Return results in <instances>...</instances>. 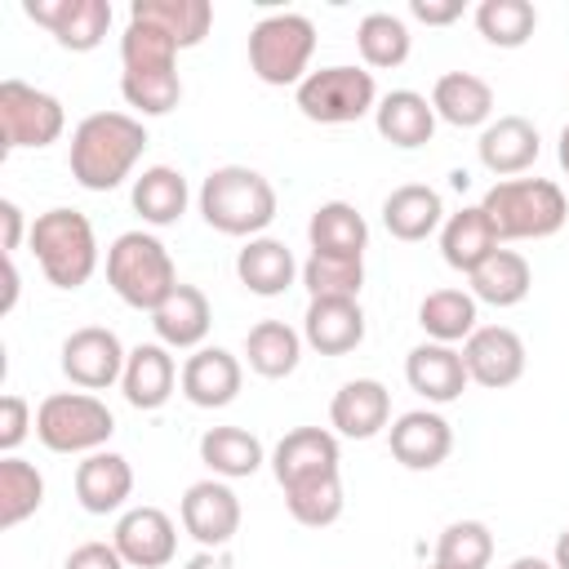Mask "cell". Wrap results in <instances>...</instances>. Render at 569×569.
I'll return each instance as SVG.
<instances>
[{
  "mask_svg": "<svg viewBox=\"0 0 569 569\" xmlns=\"http://www.w3.org/2000/svg\"><path fill=\"white\" fill-rule=\"evenodd\" d=\"M391 458L409 471H436L453 453V427L436 409H409L387 427Z\"/></svg>",
  "mask_w": 569,
  "mask_h": 569,
  "instance_id": "16",
  "label": "cell"
},
{
  "mask_svg": "<svg viewBox=\"0 0 569 569\" xmlns=\"http://www.w3.org/2000/svg\"><path fill=\"white\" fill-rule=\"evenodd\" d=\"M307 240L311 253H338V258H365L369 244V222L356 204L347 200H325L316 204L311 222H307Z\"/></svg>",
  "mask_w": 569,
  "mask_h": 569,
  "instance_id": "33",
  "label": "cell"
},
{
  "mask_svg": "<svg viewBox=\"0 0 569 569\" xmlns=\"http://www.w3.org/2000/svg\"><path fill=\"white\" fill-rule=\"evenodd\" d=\"M467 280H471V298L489 307H520L533 289V271L516 249H493Z\"/></svg>",
  "mask_w": 569,
  "mask_h": 569,
  "instance_id": "35",
  "label": "cell"
},
{
  "mask_svg": "<svg viewBox=\"0 0 569 569\" xmlns=\"http://www.w3.org/2000/svg\"><path fill=\"white\" fill-rule=\"evenodd\" d=\"M284 507H289V516H293L298 525H307V529H329V525L342 516V507H347V498H342V476H338V471H325V476H311V480L289 485V489H284Z\"/></svg>",
  "mask_w": 569,
  "mask_h": 569,
  "instance_id": "40",
  "label": "cell"
},
{
  "mask_svg": "<svg viewBox=\"0 0 569 569\" xmlns=\"http://www.w3.org/2000/svg\"><path fill=\"white\" fill-rule=\"evenodd\" d=\"M391 422V391L378 378H351L329 400V427L347 440H373Z\"/></svg>",
  "mask_w": 569,
  "mask_h": 569,
  "instance_id": "19",
  "label": "cell"
},
{
  "mask_svg": "<svg viewBox=\"0 0 569 569\" xmlns=\"http://www.w3.org/2000/svg\"><path fill=\"white\" fill-rule=\"evenodd\" d=\"M293 102L311 124H356L373 116L378 84H373V71L338 62V67L307 71V80L293 89Z\"/></svg>",
  "mask_w": 569,
  "mask_h": 569,
  "instance_id": "9",
  "label": "cell"
},
{
  "mask_svg": "<svg viewBox=\"0 0 569 569\" xmlns=\"http://www.w3.org/2000/svg\"><path fill=\"white\" fill-rule=\"evenodd\" d=\"M187 569H236V560H231L227 547H200V551L187 560Z\"/></svg>",
  "mask_w": 569,
  "mask_h": 569,
  "instance_id": "48",
  "label": "cell"
},
{
  "mask_svg": "<svg viewBox=\"0 0 569 569\" xmlns=\"http://www.w3.org/2000/svg\"><path fill=\"white\" fill-rule=\"evenodd\" d=\"M302 342L320 356H347L365 342V311L356 298H311L302 316Z\"/></svg>",
  "mask_w": 569,
  "mask_h": 569,
  "instance_id": "22",
  "label": "cell"
},
{
  "mask_svg": "<svg viewBox=\"0 0 569 569\" xmlns=\"http://www.w3.org/2000/svg\"><path fill=\"white\" fill-rule=\"evenodd\" d=\"M373 129H378V138H387L400 151L427 147L436 133V107L418 89H391L373 107Z\"/></svg>",
  "mask_w": 569,
  "mask_h": 569,
  "instance_id": "26",
  "label": "cell"
},
{
  "mask_svg": "<svg viewBox=\"0 0 569 569\" xmlns=\"http://www.w3.org/2000/svg\"><path fill=\"white\" fill-rule=\"evenodd\" d=\"M240 382H244V365L227 347H196L182 360V378H178L182 396L196 409H227L240 396Z\"/></svg>",
  "mask_w": 569,
  "mask_h": 569,
  "instance_id": "17",
  "label": "cell"
},
{
  "mask_svg": "<svg viewBox=\"0 0 569 569\" xmlns=\"http://www.w3.org/2000/svg\"><path fill=\"white\" fill-rule=\"evenodd\" d=\"M178 44L147 27L129 22L120 36V93L138 116H169L182 102V76H178Z\"/></svg>",
  "mask_w": 569,
  "mask_h": 569,
  "instance_id": "2",
  "label": "cell"
},
{
  "mask_svg": "<svg viewBox=\"0 0 569 569\" xmlns=\"http://www.w3.org/2000/svg\"><path fill=\"white\" fill-rule=\"evenodd\" d=\"M271 476L280 489L298 485V480H311V476H325V471H338L342 462V449H338V436L325 431V427H293L280 436V445L271 449Z\"/></svg>",
  "mask_w": 569,
  "mask_h": 569,
  "instance_id": "18",
  "label": "cell"
},
{
  "mask_svg": "<svg viewBox=\"0 0 569 569\" xmlns=\"http://www.w3.org/2000/svg\"><path fill=\"white\" fill-rule=\"evenodd\" d=\"M382 227L391 231V240L418 244L427 236H436L445 227V200L436 187L427 182H405L382 200Z\"/></svg>",
  "mask_w": 569,
  "mask_h": 569,
  "instance_id": "27",
  "label": "cell"
},
{
  "mask_svg": "<svg viewBox=\"0 0 569 569\" xmlns=\"http://www.w3.org/2000/svg\"><path fill=\"white\" fill-rule=\"evenodd\" d=\"M22 9L71 53L98 49L111 31V0H27Z\"/></svg>",
  "mask_w": 569,
  "mask_h": 569,
  "instance_id": "12",
  "label": "cell"
},
{
  "mask_svg": "<svg viewBox=\"0 0 569 569\" xmlns=\"http://www.w3.org/2000/svg\"><path fill=\"white\" fill-rule=\"evenodd\" d=\"M209 325H213V307H209V298H204L196 284H178V289L151 311L156 342H164L169 351H196V347H204Z\"/></svg>",
  "mask_w": 569,
  "mask_h": 569,
  "instance_id": "25",
  "label": "cell"
},
{
  "mask_svg": "<svg viewBox=\"0 0 569 569\" xmlns=\"http://www.w3.org/2000/svg\"><path fill=\"white\" fill-rule=\"evenodd\" d=\"M62 569H124V560H120L116 542H80L62 560Z\"/></svg>",
  "mask_w": 569,
  "mask_h": 569,
  "instance_id": "45",
  "label": "cell"
},
{
  "mask_svg": "<svg viewBox=\"0 0 569 569\" xmlns=\"http://www.w3.org/2000/svg\"><path fill=\"white\" fill-rule=\"evenodd\" d=\"M129 493H133V467L124 453H116V449L84 453V462L76 467V502L89 516L120 511L129 502Z\"/></svg>",
  "mask_w": 569,
  "mask_h": 569,
  "instance_id": "24",
  "label": "cell"
},
{
  "mask_svg": "<svg viewBox=\"0 0 569 569\" xmlns=\"http://www.w3.org/2000/svg\"><path fill=\"white\" fill-rule=\"evenodd\" d=\"M302 284L311 298H360L365 289V258L311 253L302 262Z\"/></svg>",
  "mask_w": 569,
  "mask_h": 569,
  "instance_id": "43",
  "label": "cell"
},
{
  "mask_svg": "<svg viewBox=\"0 0 569 569\" xmlns=\"http://www.w3.org/2000/svg\"><path fill=\"white\" fill-rule=\"evenodd\" d=\"M476 31L493 49H520L538 31V9L529 0H480L476 4Z\"/></svg>",
  "mask_w": 569,
  "mask_h": 569,
  "instance_id": "41",
  "label": "cell"
},
{
  "mask_svg": "<svg viewBox=\"0 0 569 569\" xmlns=\"http://www.w3.org/2000/svg\"><path fill=\"white\" fill-rule=\"evenodd\" d=\"M0 222H4V240H0V249H4V258H13V249L22 244V231H31V227L22 222V209H18L13 200H0Z\"/></svg>",
  "mask_w": 569,
  "mask_h": 569,
  "instance_id": "47",
  "label": "cell"
},
{
  "mask_svg": "<svg viewBox=\"0 0 569 569\" xmlns=\"http://www.w3.org/2000/svg\"><path fill=\"white\" fill-rule=\"evenodd\" d=\"M493 560V533L485 520H453L436 538V565L440 569H489Z\"/></svg>",
  "mask_w": 569,
  "mask_h": 569,
  "instance_id": "42",
  "label": "cell"
},
{
  "mask_svg": "<svg viewBox=\"0 0 569 569\" xmlns=\"http://www.w3.org/2000/svg\"><path fill=\"white\" fill-rule=\"evenodd\" d=\"M427 569H440V565H427Z\"/></svg>",
  "mask_w": 569,
  "mask_h": 569,
  "instance_id": "53",
  "label": "cell"
},
{
  "mask_svg": "<svg viewBox=\"0 0 569 569\" xmlns=\"http://www.w3.org/2000/svg\"><path fill=\"white\" fill-rule=\"evenodd\" d=\"M525 338L507 325H480L467 342H462V365H467V378L485 391H502L511 382H520L525 373Z\"/></svg>",
  "mask_w": 569,
  "mask_h": 569,
  "instance_id": "14",
  "label": "cell"
},
{
  "mask_svg": "<svg viewBox=\"0 0 569 569\" xmlns=\"http://www.w3.org/2000/svg\"><path fill=\"white\" fill-rule=\"evenodd\" d=\"M178 378H182V369L173 365V356H169L164 342H138V347L129 351V360H124L120 391H124V400H129L133 409L151 413V409H164V405H169Z\"/></svg>",
  "mask_w": 569,
  "mask_h": 569,
  "instance_id": "20",
  "label": "cell"
},
{
  "mask_svg": "<svg viewBox=\"0 0 569 569\" xmlns=\"http://www.w3.org/2000/svg\"><path fill=\"white\" fill-rule=\"evenodd\" d=\"M542 151V138L533 129V120L525 116H498L480 129V142H476V156L480 164L493 173V178H516L525 173Z\"/></svg>",
  "mask_w": 569,
  "mask_h": 569,
  "instance_id": "21",
  "label": "cell"
},
{
  "mask_svg": "<svg viewBox=\"0 0 569 569\" xmlns=\"http://www.w3.org/2000/svg\"><path fill=\"white\" fill-rule=\"evenodd\" d=\"M111 542L129 569H164L178 551V529L160 507H129L120 511Z\"/></svg>",
  "mask_w": 569,
  "mask_h": 569,
  "instance_id": "15",
  "label": "cell"
},
{
  "mask_svg": "<svg viewBox=\"0 0 569 569\" xmlns=\"http://www.w3.org/2000/svg\"><path fill=\"white\" fill-rule=\"evenodd\" d=\"M556 156H560V169L569 173V124L560 129V142H556Z\"/></svg>",
  "mask_w": 569,
  "mask_h": 569,
  "instance_id": "52",
  "label": "cell"
},
{
  "mask_svg": "<svg viewBox=\"0 0 569 569\" xmlns=\"http://www.w3.org/2000/svg\"><path fill=\"white\" fill-rule=\"evenodd\" d=\"M129 22H147L164 31L178 49H196L213 27V4L209 0H133Z\"/></svg>",
  "mask_w": 569,
  "mask_h": 569,
  "instance_id": "31",
  "label": "cell"
},
{
  "mask_svg": "<svg viewBox=\"0 0 569 569\" xmlns=\"http://www.w3.org/2000/svg\"><path fill=\"white\" fill-rule=\"evenodd\" d=\"M236 276H240V284H244L249 293H258V298H280V293L302 276V267L293 262V249H289L284 240H276V236H253V240H244V249L236 253Z\"/></svg>",
  "mask_w": 569,
  "mask_h": 569,
  "instance_id": "28",
  "label": "cell"
},
{
  "mask_svg": "<svg viewBox=\"0 0 569 569\" xmlns=\"http://www.w3.org/2000/svg\"><path fill=\"white\" fill-rule=\"evenodd\" d=\"M311 53H316V27L307 13H267L253 22L249 31V71L262 80V84H302L307 80V67H311Z\"/></svg>",
  "mask_w": 569,
  "mask_h": 569,
  "instance_id": "7",
  "label": "cell"
},
{
  "mask_svg": "<svg viewBox=\"0 0 569 569\" xmlns=\"http://www.w3.org/2000/svg\"><path fill=\"white\" fill-rule=\"evenodd\" d=\"M27 240H31V253L53 289H80L98 271V236L80 209L58 204V209L36 213Z\"/></svg>",
  "mask_w": 569,
  "mask_h": 569,
  "instance_id": "6",
  "label": "cell"
},
{
  "mask_svg": "<svg viewBox=\"0 0 569 569\" xmlns=\"http://www.w3.org/2000/svg\"><path fill=\"white\" fill-rule=\"evenodd\" d=\"M200 462L218 476V480H244L267 462V449L253 431L244 427H209L200 436Z\"/></svg>",
  "mask_w": 569,
  "mask_h": 569,
  "instance_id": "36",
  "label": "cell"
},
{
  "mask_svg": "<svg viewBox=\"0 0 569 569\" xmlns=\"http://www.w3.org/2000/svg\"><path fill=\"white\" fill-rule=\"evenodd\" d=\"M107 284H111V293L124 307L156 311L182 280H178V267H173L169 249L160 244V236H151V231H120L107 244Z\"/></svg>",
  "mask_w": 569,
  "mask_h": 569,
  "instance_id": "4",
  "label": "cell"
},
{
  "mask_svg": "<svg viewBox=\"0 0 569 569\" xmlns=\"http://www.w3.org/2000/svg\"><path fill=\"white\" fill-rule=\"evenodd\" d=\"M178 516H182V529L200 547H231V538L240 529V498L227 480L209 476V480L187 485V493L178 502Z\"/></svg>",
  "mask_w": 569,
  "mask_h": 569,
  "instance_id": "13",
  "label": "cell"
},
{
  "mask_svg": "<svg viewBox=\"0 0 569 569\" xmlns=\"http://www.w3.org/2000/svg\"><path fill=\"white\" fill-rule=\"evenodd\" d=\"M124 360H129V351L107 325H84V329L67 333L62 351H58V365H62L67 382L80 387V391H107L111 382H120Z\"/></svg>",
  "mask_w": 569,
  "mask_h": 569,
  "instance_id": "11",
  "label": "cell"
},
{
  "mask_svg": "<svg viewBox=\"0 0 569 569\" xmlns=\"http://www.w3.org/2000/svg\"><path fill=\"white\" fill-rule=\"evenodd\" d=\"M40 502H44V476L27 458L4 453L0 458V529H18L40 511Z\"/></svg>",
  "mask_w": 569,
  "mask_h": 569,
  "instance_id": "39",
  "label": "cell"
},
{
  "mask_svg": "<svg viewBox=\"0 0 569 569\" xmlns=\"http://www.w3.org/2000/svg\"><path fill=\"white\" fill-rule=\"evenodd\" d=\"M551 565H556V569H569V525L556 533V547H551Z\"/></svg>",
  "mask_w": 569,
  "mask_h": 569,
  "instance_id": "50",
  "label": "cell"
},
{
  "mask_svg": "<svg viewBox=\"0 0 569 569\" xmlns=\"http://www.w3.org/2000/svg\"><path fill=\"white\" fill-rule=\"evenodd\" d=\"M111 436L116 418L93 391H53L36 409V440L49 453H98Z\"/></svg>",
  "mask_w": 569,
  "mask_h": 569,
  "instance_id": "8",
  "label": "cell"
},
{
  "mask_svg": "<svg viewBox=\"0 0 569 569\" xmlns=\"http://www.w3.org/2000/svg\"><path fill=\"white\" fill-rule=\"evenodd\" d=\"M405 382L427 400V405H449L467 391V365H462V351L458 347H445V342H418L409 356H405Z\"/></svg>",
  "mask_w": 569,
  "mask_h": 569,
  "instance_id": "23",
  "label": "cell"
},
{
  "mask_svg": "<svg viewBox=\"0 0 569 569\" xmlns=\"http://www.w3.org/2000/svg\"><path fill=\"white\" fill-rule=\"evenodd\" d=\"M480 209L489 213L498 240H547L569 218V200L551 178H502L485 191Z\"/></svg>",
  "mask_w": 569,
  "mask_h": 569,
  "instance_id": "5",
  "label": "cell"
},
{
  "mask_svg": "<svg viewBox=\"0 0 569 569\" xmlns=\"http://www.w3.org/2000/svg\"><path fill=\"white\" fill-rule=\"evenodd\" d=\"M196 204H200V218L213 231L253 240L276 218V187L258 169H249V164H218L200 182Z\"/></svg>",
  "mask_w": 569,
  "mask_h": 569,
  "instance_id": "3",
  "label": "cell"
},
{
  "mask_svg": "<svg viewBox=\"0 0 569 569\" xmlns=\"http://www.w3.org/2000/svg\"><path fill=\"white\" fill-rule=\"evenodd\" d=\"M67 129V111L49 89L27 80H0V147L9 151H40L58 142Z\"/></svg>",
  "mask_w": 569,
  "mask_h": 569,
  "instance_id": "10",
  "label": "cell"
},
{
  "mask_svg": "<svg viewBox=\"0 0 569 569\" xmlns=\"http://www.w3.org/2000/svg\"><path fill=\"white\" fill-rule=\"evenodd\" d=\"M480 302L471 298V289H431L422 302H418V325L427 333V342H467L480 325Z\"/></svg>",
  "mask_w": 569,
  "mask_h": 569,
  "instance_id": "34",
  "label": "cell"
},
{
  "mask_svg": "<svg viewBox=\"0 0 569 569\" xmlns=\"http://www.w3.org/2000/svg\"><path fill=\"white\" fill-rule=\"evenodd\" d=\"M507 569H556L551 560H542V556H516Z\"/></svg>",
  "mask_w": 569,
  "mask_h": 569,
  "instance_id": "51",
  "label": "cell"
},
{
  "mask_svg": "<svg viewBox=\"0 0 569 569\" xmlns=\"http://www.w3.org/2000/svg\"><path fill=\"white\" fill-rule=\"evenodd\" d=\"M493 249H502V240H498V231H493V222H489V213L480 204H462L458 213L445 218V227H440V258L453 271L471 276Z\"/></svg>",
  "mask_w": 569,
  "mask_h": 569,
  "instance_id": "30",
  "label": "cell"
},
{
  "mask_svg": "<svg viewBox=\"0 0 569 569\" xmlns=\"http://www.w3.org/2000/svg\"><path fill=\"white\" fill-rule=\"evenodd\" d=\"M356 49L365 58V67H378V71H391L409 58L413 49V36H409V22L400 13H387V9H373L360 18L356 27Z\"/></svg>",
  "mask_w": 569,
  "mask_h": 569,
  "instance_id": "38",
  "label": "cell"
},
{
  "mask_svg": "<svg viewBox=\"0 0 569 569\" xmlns=\"http://www.w3.org/2000/svg\"><path fill=\"white\" fill-rule=\"evenodd\" d=\"M409 13L427 27H449L462 18V0H409Z\"/></svg>",
  "mask_w": 569,
  "mask_h": 569,
  "instance_id": "46",
  "label": "cell"
},
{
  "mask_svg": "<svg viewBox=\"0 0 569 569\" xmlns=\"http://www.w3.org/2000/svg\"><path fill=\"white\" fill-rule=\"evenodd\" d=\"M129 200H133V213H138L147 227H173V222L187 213L191 191H187L182 169H173V164H151V169H142V173L133 178Z\"/></svg>",
  "mask_w": 569,
  "mask_h": 569,
  "instance_id": "32",
  "label": "cell"
},
{
  "mask_svg": "<svg viewBox=\"0 0 569 569\" xmlns=\"http://www.w3.org/2000/svg\"><path fill=\"white\" fill-rule=\"evenodd\" d=\"M431 107H436V120L453 129H485L493 120V89L471 71H445L431 84Z\"/></svg>",
  "mask_w": 569,
  "mask_h": 569,
  "instance_id": "29",
  "label": "cell"
},
{
  "mask_svg": "<svg viewBox=\"0 0 569 569\" xmlns=\"http://www.w3.org/2000/svg\"><path fill=\"white\" fill-rule=\"evenodd\" d=\"M147 151V124L129 111H93L71 129L67 169L84 191H116Z\"/></svg>",
  "mask_w": 569,
  "mask_h": 569,
  "instance_id": "1",
  "label": "cell"
},
{
  "mask_svg": "<svg viewBox=\"0 0 569 569\" xmlns=\"http://www.w3.org/2000/svg\"><path fill=\"white\" fill-rule=\"evenodd\" d=\"M244 360L258 378H289L302 360V333L289 329L284 320H258L244 333Z\"/></svg>",
  "mask_w": 569,
  "mask_h": 569,
  "instance_id": "37",
  "label": "cell"
},
{
  "mask_svg": "<svg viewBox=\"0 0 569 569\" xmlns=\"http://www.w3.org/2000/svg\"><path fill=\"white\" fill-rule=\"evenodd\" d=\"M13 302H18V267H13V258H4V298H0V316H9Z\"/></svg>",
  "mask_w": 569,
  "mask_h": 569,
  "instance_id": "49",
  "label": "cell"
},
{
  "mask_svg": "<svg viewBox=\"0 0 569 569\" xmlns=\"http://www.w3.org/2000/svg\"><path fill=\"white\" fill-rule=\"evenodd\" d=\"M31 427H36L31 405H27L18 391L0 396V453H13V449L27 440V431H31Z\"/></svg>",
  "mask_w": 569,
  "mask_h": 569,
  "instance_id": "44",
  "label": "cell"
}]
</instances>
